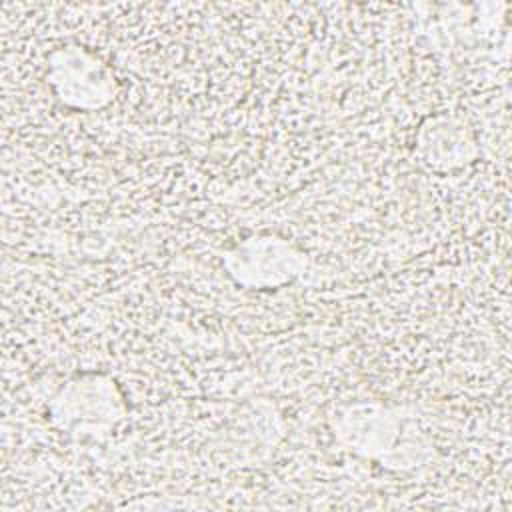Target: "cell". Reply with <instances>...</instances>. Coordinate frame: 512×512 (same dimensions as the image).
Listing matches in <instances>:
<instances>
[{
  "mask_svg": "<svg viewBox=\"0 0 512 512\" xmlns=\"http://www.w3.org/2000/svg\"><path fill=\"white\" fill-rule=\"evenodd\" d=\"M400 408H388L382 404H356L346 408L338 416V434L350 446L352 452L382 462V466H392L396 470H406L408 454L410 462L416 466V460L410 456V450L420 456L414 444L426 446V440H408L406 420L400 416Z\"/></svg>",
  "mask_w": 512,
  "mask_h": 512,
  "instance_id": "6da1fadb",
  "label": "cell"
},
{
  "mask_svg": "<svg viewBox=\"0 0 512 512\" xmlns=\"http://www.w3.org/2000/svg\"><path fill=\"white\" fill-rule=\"evenodd\" d=\"M228 276L244 288H280L298 278L306 266L304 252L274 234L238 242L222 258Z\"/></svg>",
  "mask_w": 512,
  "mask_h": 512,
  "instance_id": "7a4b0ae2",
  "label": "cell"
},
{
  "mask_svg": "<svg viewBox=\"0 0 512 512\" xmlns=\"http://www.w3.org/2000/svg\"><path fill=\"white\" fill-rule=\"evenodd\" d=\"M48 86L54 96L70 108L96 110L116 94L112 70L82 46H62L48 58Z\"/></svg>",
  "mask_w": 512,
  "mask_h": 512,
  "instance_id": "3957f363",
  "label": "cell"
},
{
  "mask_svg": "<svg viewBox=\"0 0 512 512\" xmlns=\"http://www.w3.org/2000/svg\"><path fill=\"white\" fill-rule=\"evenodd\" d=\"M48 412L56 426L78 434L88 426H112L124 418V404L114 380L92 374L66 382L52 396Z\"/></svg>",
  "mask_w": 512,
  "mask_h": 512,
  "instance_id": "277c9868",
  "label": "cell"
},
{
  "mask_svg": "<svg viewBox=\"0 0 512 512\" xmlns=\"http://www.w3.org/2000/svg\"><path fill=\"white\" fill-rule=\"evenodd\" d=\"M452 120H428L418 140L420 162L432 170H452L466 162V134Z\"/></svg>",
  "mask_w": 512,
  "mask_h": 512,
  "instance_id": "5b68a950",
  "label": "cell"
}]
</instances>
